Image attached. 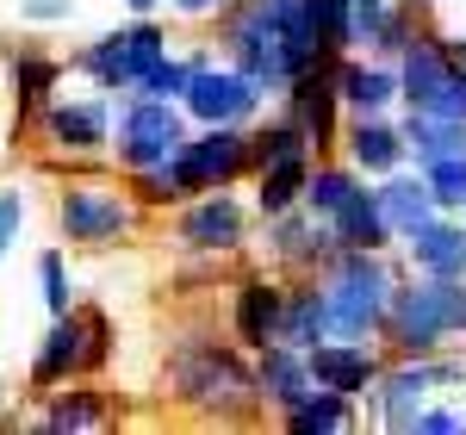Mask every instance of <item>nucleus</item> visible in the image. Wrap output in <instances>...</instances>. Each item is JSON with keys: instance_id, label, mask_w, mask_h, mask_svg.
<instances>
[{"instance_id": "2f4dec72", "label": "nucleus", "mask_w": 466, "mask_h": 435, "mask_svg": "<svg viewBox=\"0 0 466 435\" xmlns=\"http://www.w3.org/2000/svg\"><path fill=\"white\" fill-rule=\"evenodd\" d=\"M206 56H212V50H187V56H175V50H168V56H162V63H156V69L137 81V94H156V100H180V94H187V81H193V69H199Z\"/></svg>"}, {"instance_id": "a878e982", "label": "nucleus", "mask_w": 466, "mask_h": 435, "mask_svg": "<svg viewBox=\"0 0 466 435\" xmlns=\"http://www.w3.org/2000/svg\"><path fill=\"white\" fill-rule=\"evenodd\" d=\"M380 187V206H386V224H392V237H410L417 224H430L441 206H435V193L430 181H423V168L410 175V168H392L386 181H373Z\"/></svg>"}, {"instance_id": "4be33fe9", "label": "nucleus", "mask_w": 466, "mask_h": 435, "mask_svg": "<svg viewBox=\"0 0 466 435\" xmlns=\"http://www.w3.org/2000/svg\"><path fill=\"white\" fill-rule=\"evenodd\" d=\"M336 94H342V112H386L398 106V63H380L367 50H349L336 63Z\"/></svg>"}, {"instance_id": "f3484780", "label": "nucleus", "mask_w": 466, "mask_h": 435, "mask_svg": "<svg viewBox=\"0 0 466 435\" xmlns=\"http://www.w3.org/2000/svg\"><path fill=\"white\" fill-rule=\"evenodd\" d=\"M342 162L360 168L367 181H386L392 168L410 162V149H404V131H398L386 112H349L342 118Z\"/></svg>"}, {"instance_id": "39448f33", "label": "nucleus", "mask_w": 466, "mask_h": 435, "mask_svg": "<svg viewBox=\"0 0 466 435\" xmlns=\"http://www.w3.org/2000/svg\"><path fill=\"white\" fill-rule=\"evenodd\" d=\"M162 56H168V25H156V13H137L131 25L94 37V44L75 56V69L87 75L100 94L125 100V94H137V81H144Z\"/></svg>"}, {"instance_id": "f03ea898", "label": "nucleus", "mask_w": 466, "mask_h": 435, "mask_svg": "<svg viewBox=\"0 0 466 435\" xmlns=\"http://www.w3.org/2000/svg\"><path fill=\"white\" fill-rule=\"evenodd\" d=\"M454 336H466V274L435 280V274H398L392 311H386V342L398 361H430L441 349H454Z\"/></svg>"}, {"instance_id": "423d86ee", "label": "nucleus", "mask_w": 466, "mask_h": 435, "mask_svg": "<svg viewBox=\"0 0 466 435\" xmlns=\"http://www.w3.org/2000/svg\"><path fill=\"white\" fill-rule=\"evenodd\" d=\"M193 118L180 100H156V94H125L118 106H112V156H118V168L125 175H137V168H156V162H168L193 131H187Z\"/></svg>"}, {"instance_id": "393cba45", "label": "nucleus", "mask_w": 466, "mask_h": 435, "mask_svg": "<svg viewBox=\"0 0 466 435\" xmlns=\"http://www.w3.org/2000/svg\"><path fill=\"white\" fill-rule=\"evenodd\" d=\"M329 230H336V243H349V249H392V224H386V206H380V187L360 181L336 212H329Z\"/></svg>"}, {"instance_id": "1a4fd4ad", "label": "nucleus", "mask_w": 466, "mask_h": 435, "mask_svg": "<svg viewBox=\"0 0 466 435\" xmlns=\"http://www.w3.org/2000/svg\"><path fill=\"white\" fill-rule=\"evenodd\" d=\"M180 106H187L193 125H255L261 106H268V87H261L255 75H243L230 56H224V63L206 56V63L193 69V81H187Z\"/></svg>"}, {"instance_id": "e433bc0d", "label": "nucleus", "mask_w": 466, "mask_h": 435, "mask_svg": "<svg viewBox=\"0 0 466 435\" xmlns=\"http://www.w3.org/2000/svg\"><path fill=\"white\" fill-rule=\"evenodd\" d=\"M19 19H32V25H69L75 0H19Z\"/></svg>"}, {"instance_id": "4c0bfd02", "label": "nucleus", "mask_w": 466, "mask_h": 435, "mask_svg": "<svg viewBox=\"0 0 466 435\" xmlns=\"http://www.w3.org/2000/svg\"><path fill=\"white\" fill-rule=\"evenodd\" d=\"M461 430H466V410H454V404H430L417 417V435H461Z\"/></svg>"}, {"instance_id": "c9c22d12", "label": "nucleus", "mask_w": 466, "mask_h": 435, "mask_svg": "<svg viewBox=\"0 0 466 435\" xmlns=\"http://www.w3.org/2000/svg\"><path fill=\"white\" fill-rule=\"evenodd\" d=\"M25 218H32V199H25L19 187H0V261L13 255L19 230H25Z\"/></svg>"}, {"instance_id": "473e14b6", "label": "nucleus", "mask_w": 466, "mask_h": 435, "mask_svg": "<svg viewBox=\"0 0 466 435\" xmlns=\"http://www.w3.org/2000/svg\"><path fill=\"white\" fill-rule=\"evenodd\" d=\"M37 298L50 318H63L75 305V280H69V255L63 249H37Z\"/></svg>"}, {"instance_id": "4468645a", "label": "nucleus", "mask_w": 466, "mask_h": 435, "mask_svg": "<svg viewBox=\"0 0 466 435\" xmlns=\"http://www.w3.org/2000/svg\"><path fill=\"white\" fill-rule=\"evenodd\" d=\"M336 249H342V243H336L329 218H318L311 206H292V212L268 218V261H274L280 274H318Z\"/></svg>"}, {"instance_id": "c756f323", "label": "nucleus", "mask_w": 466, "mask_h": 435, "mask_svg": "<svg viewBox=\"0 0 466 435\" xmlns=\"http://www.w3.org/2000/svg\"><path fill=\"white\" fill-rule=\"evenodd\" d=\"M292 435H336V430H355L360 423V410H355V399H342V392H311V399L299 404V410H287L280 417Z\"/></svg>"}, {"instance_id": "412c9836", "label": "nucleus", "mask_w": 466, "mask_h": 435, "mask_svg": "<svg viewBox=\"0 0 466 435\" xmlns=\"http://www.w3.org/2000/svg\"><path fill=\"white\" fill-rule=\"evenodd\" d=\"M255 379H261V404H268L274 417L299 410V404L318 392V379H311L305 355H299V349H287V342H268V349L255 355Z\"/></svg>"}, {"instance_id": "7ed1b4c3", "label": "nucleus", "mask_w": 466, "mask_h": 435, "mask_svg": "<svg viewBox=\"0 0 466 435\" xmlns=\"http://www.w3.org/2000/svg\"><path fill=\"white\" fill-rule=\"evenodd\" d=\"M404 268L386 261V249H342L318 268V287L329 298V336L349 342H373L386 336V311H392V287Z\"/></svg>"}, {"instance_id": "58836bf2", "label": "nucleus", "mask_w": 466, "mask_h": 435, "mask_svg": "<svg viewBox=\"0 0 466 435\" xmlns=\"http://www.w3.org/2000/svg\"><path fill=\"white\" fill-rule=\"evenodd\" d=\"M318 13H323V32H329V44L349 56V0H318Z\"/></svg>"}, {"instance_id": "0eeeda50", "label": "nucleus", "mask_w": 466, "mask_h": 435, "mask_svg": "<svg viewBox=\"0 0 466 435\" xmlns=\"http://www.w3.org/2000/svg\"><path fill=\"white\" fill-rule=\"evenodd\" d=\"M137 212L144 206L131 199V187H118V181H69L63 199H56V224H63V237L81 243V249L125 243L137 230Z\"/></svg>"}, {"instance_id": "ddd939ff", "label": "nucleus", "mask_w": 466, "mask_h": 435, "mask_svg": "<svg viewBox=\"0 0 466 435\" xmlns=\"http://www.w3.org/2000/svg\"><path fill=\"white\" fill-rule=\"evenodd\" d=\"M305 367H311V379H318L323 392H342V399H373V386H380V349L373 342H349V336H323L305 349Z\"/></svg>"}, {"instance_id": "79ce46f5", "label": "nucleus", "mask_w": 466, "mask_h": 435, "mask_svg": "<svg viewBox=\"0 0 466 435\" xmlns=\"http://www.w3.org/2000/svg\"><path fill=\"white\" fill-rule=\"evenodd\" d=\"M125 6H131V13H156L162 0H125Z\"/></svg>"}, {"instance_id": "a211bd4d", "label": "nucleus", "mask_w": 466, "mask_h": 435, "mask_svg": "<svg viewBox=\"0 0 466 435\" xmlns=\"http://www.w3.org/2000/svg\"><path fill=\"white\" fill-rule=\"evenodd\" d=\"M280 305H287V287H280L268 268L243 274L237 292H230V336H237L249 355H261V349L274 342V329H280Z\"/></svg>"}, {"instance_id": "2eb2a0df", "label": "nucleus", "mask_w": 466, "mask_h": 435, "mask_svg": "<svg viewBox=\"0 0 466 435\" xmlns=\"http://www.w3.org/2000/svg\"><path fill=\"white\" fill-rule=\"evenodd\" d=\"M336 63H342V56H336ZM336 63L305 69L287 94H280V106L305 125V137H311V149H318V156L342 149V94H336Z\"/></svg>"}, {"instance_id": "9d476101", "label": "nucleus", "mask_w": 466, "mask_h": 435, "mask_svg": "<svg viewBox=\"0 0 466 435\" xmlns=\"http://www.w3.org/2000/svg\"><path fill=\"white\" fill-rule=\"evenodd\" d=\"M249 243V206L230 193V187H212V193H193L175 218V249L187 255H243Z\"/></svg>"}, {"instance_id": "f257e3e1", "label": "nucleus", "mask_w": 466, "mask_h": 435, "mask_svg": "<svg viewBox=\"0 0 466 435\" xmlns=\"http://www.w3.org/2000/svg\"><path fill=\"white\" fill-rule=\"evenodd\" d=\"M249 349L243 342H218V336H187L175 355H168V386L180 404H193L199 417L218 423H237L261 410V379L243 361Z\"/></svg>"}, {"instance_id": "bb28decb", "label": "nucleus", "mask_w": 466, "mask_h": 435, "mask_svg": "<svg viewBox=\"0 0 466 435\" xmlns=\"http://www.w3.org/2000/svg\"><path fill=\"white\" fill-rule=\"evenodd\" d=\"M311 168H318V156H280V162L255 168V212L280 218V212H292V206H305Z\"/></svg>"}, {"instance_id": "dca6fc26", "label": "nucleus", "mask_w": 466, "mask_h": 435, "mask_svg": "<svg viewBox=\"0 0 466 435\" xmlns=\"http://www.w3.org/2000/svg\"><path fill=\"white\" fill-rule=\"evenodd\" d=\"M448 81H454V56L435 32H417V44L398 56V106L404 112H441L448 118Z\"/></svg>"}, {"instance_id": "aec40b11", "label": "nucleus", "mask_w": 466, "mask_h": 435, "mask_svg": "<svg viewBox=\"0 0 466 435\" xmlns=\"http://www.w3.org/2000/svg\"><path fill=\"white\" fill-rule=\"evenodd\" d=\"M398 243H404V268L410 274H435V280L466 274V218L461 212H435L430 224H417Z\"/></svg>"}, {"instance_id": "f8f14e48", "label": "nucleus", "mask_w": 466, "mask_h": 435, "mask_svg": "<svg viewBox=\"0 0 466 435\" xmlns=\"http://www.w3.org/2000/svg\"><path fill=\"white\" fill-rule=\"evenodd\" d=\"M112 94H87V100H44L37 131L56 156H106L112 149Z\"/></svg>"}, {"instance_id": "cd10ccee", "label": "nucleus", "mask_w": 466, "mask_h": 435, "mask_svg": "<svg viewBox=\"0 0 466 435\" xmlns=\"http://www.w3.org/2000/svg\"><path fill=\"white\" fill-rule=\"evenodd\" d=\"M404 131V149L417 168H430L441 156H466V118H441V112H404L398 118Z\"/></svg>"}, {"instance_id": "a19ab883", "label": "nucleus", "mask_w": 466, "mask_h": 435, "mask_svg": "<svg viewBox=\"0 0 466 435\" xmlns=\"http://www.w3.org/2000/svg\"><path fill=\"white\" fill-rule=\"evenodd\" d=\"M441 44H448V56H454V63H461V69H466V37L454 32V37H441Z\"/></svg>"}, {"instance_id": "7c9ffc66", "label": "nucleus", "mask_w": 466, "mask_h": 435, "mask_svg": "<svg viewBox=\"0 0 466 435\" xmlns=\"http://www.w3.org/2000/svg\"><path fill=\"white\" fill-rule=\"evenodd\" d=\"M417 32H423V13H417L410 0H392V6H386V19H380V32H373V50H367V56L398 63V56L417 44Z\"/></svg>"}, {"instance_id": "ea45409f", "label": "nucleus", "mask_w": 466, "mask_h": 435, "mask_svg": "<svg viewBox=\"0 0 466 435\" xmlns=\"http://www.w3.org/2000/svg\"><path fill=\"white\" fill-rule=\"evenodd\" d=\"M168 6H175L180 19H218V13L237 6V0H168Z\"/></svg>"}, {"instance_id": "c03bdc74", "label": "nucleus", "mask_w": 466, "mask_h": 435, "mask_svg": "<svg viewBox=\"0 0 466 435\" xmlns=\"http://www.w3.org/2000/svg\"><path fill=\"white\" fill-rule=\"evenodd\" d=\"M461 218H466V212H461Z\"/></svg>"}, {"instance_id": "6e6552de", "label": "nucleus", "mask_w": 466, "mask_h": 435, "mask_svg": "<svg viewBox=\"0 0 466 435\" xmlns=\"http://www.w3.org/2000/svg\"><path fill=\"white\" fill-rule=\"evenodd\" d=\"M435 386H466V361L430 355V361H392L373 386V423L392 435H417V417L430 410Z\"/></svg>"}, {"instance_id": "6ab92c4d", "label": "nucleus", "mask_w": 466, "mask_h": 435, "mask_svg": "<svg viewBox=\"0 0 466 435\" xmlns=\"http://www.w3.org/2000/svg\"><path fill=\"white\" fill-rule=\"evenodd\" d=\"M63 379H87V318H81V305H69L63 318H50V329H44V342L32 355L37 392H56Z\"/></svg>"}, {"instance_id": "c85d7f7f", "label": "nucleus", "mask_w": 466, "mask_h": 435, "mask_svg": "<svg viewBox=\"0 0 466 435\" xmlns=\"http://www.w3.org/2000/svg\"><path fill=\"white\" fill-rule=\"evenodd\" d=\"M6 75H13V106H19V118H37L44 100L63 87V63L44 56V50H13Z\"/></svg>"}, {"instance_id": "5701e85b", "label": "nucleus", "mask_w": 466, "mask_h": 435, "mask_svg": "<svg viewBox=\"0 0 466 435\" xmlns=\"http://www.w3.org/2000/svg\"><path fill=\"white\" fill-rule=\"evenodd\" d=\"M329 336V298H323L318 274H292L287 287V305H280V329H274V342H287V349H311Z\"/></svg>"}, {"instance_id": "20e7f679", "label": "nucleus", "mask_w": 466, "mask_h": 435, "mask_svg": "<svg viewBox=\"0 0 466 435\" xmlns=\"http://www.w3.org/2000/svg\"><path fill=\"white\" fill-rule=\"evenodd\" d=\"M224 19V56L237 63L243 75H255L268 87V100H280L292 81H299V63H292V44L280 32V6L274 0H237L218 13Z\"/></svg>"}, {"instance_id": "9b49d317", "label": "nucleus", "mask_w": 466, "mask_h": 435, "mask_svg": "<svg viewBox=\"0 0 466 435\" xmlns=\"http://www.w3.org/2000/svg\"><path fill=\"white\" fill-rule=\"evenodd\" d=\"M175 168L193 193L237 187L249 175V125H199V131L175 149Z\"/></svg>"}, {"instance_id": "b1692460", "label": "nucleus", "mask_w": 466, "mask_h": 435, "mask_svg": "<svg viewBox=\"0 0 466 435\" xmlns=\"http://www.w3.org/2000/svg\"><path fill=\"white\" fill-rule=\"evenodd\" d=\"M112 423V404L100 386H87V379H63L56 392H50V410L37 417L32 430L44 435H81V430H106Z\"/></svg>"}, {"instance_id": "72a5a7b5", "label": "nucleus", "mask_w": 466, "mask_h": 435, "mask_svg": "<svg viewBox=\"0 0 466 435\" xmlns=\"http://www.w3.org/2000/svg\"><path fill=\"white\" fill-rule=\"evenodd\" d=\"M423 181H430V193H435L441 212H466V156H441V162H430Z\"/></svg>"}, {"instance_id": "f704fd0d", "label": "nucleus", "mask_w": 466, "mask_h": 435, "mask_svg": "<svg viewBox=\"0 0 466 435\" xmlns=\"http://www.w3.org/2000/svg\"><path fill=\"white\" fill-rule=\"evenodd\" d=\"M81 318H87V373H100L112 361V342H118V329L100 305H81Z\"/></svg>"}, {"instance_id": "37998d69", "label": "nucleus", "mask_w": 466, "mask_h": 435, "mask_svg": "<svg viewBox=\"0 0 466 435\" xmlns=\"http://www.w3.org/2000/svg\"><path fill=\"white\" fill-rule=\"evenodd\" d=\"M0 404H6V386H0Z\"/></svg>"}]
</instances>
